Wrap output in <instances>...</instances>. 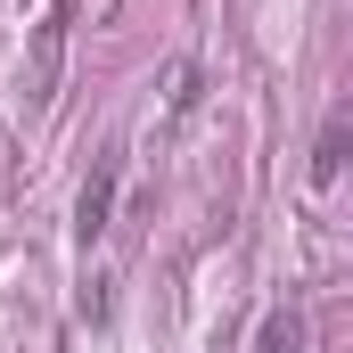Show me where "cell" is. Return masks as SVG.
<instances>
[{"mask_svg": "<svg viewBox=\"0 0 353 353\" xmlns=\"http://www.w3.org/2000/svg\"><path fill=\"white\" fill-rule=\"evenodd\" d=\"M115 181H123V165H115V148H107V157H99V173L83 181V205H74V230H83V239L107 230V214H115Z\"/></svg>", "mask_w": 353, "mask_h": 353, "instance_id": "1", "label": "cell"}, {"mask_svg": "<svg viewBox=\"0 0 353 353\" xmlns=\"http://www.w3.org/2000/svg\"><path fill=\"white\" fill-rule=\"evenodd\" d=\"M337 165H345V115H329V132H321V148H312V181L329 189V181H337Z\"/></svg>", "mask_w": 353, "mask_h": 353, "instance_id": "3", "label": "cell"}, {"mask_svg": "<svg viewBox=\"0 0 353 353\" xmlns=\"http://www.w3.org/2000/svg\"><path fill=\"white\" fill-rule=\"evenodd\" d=\"M197 83H205V74H197V58H181L173 74H165V99H173V107H197Z\"/></svg>", "mask_w": 353, "mask_h": 353, "instance_id": "5", "label": "cell"}, {"mask_svg": "<svg viewBox=\"0 0 353 353\" xmlns=\"http://www.w3.org/2000/svg\"><path fill=\"white\" fill-rule=\"evenodd\" d=\"M263 353H304V312H271L263 321Z\"/></svg>", "mask_w": 353, "mask_h": 353, "instance_id": "4", "label": "cell"}, {"mask_svg": "<svg viewBox=\"0 0 353 353\" xmlns=\"http://www.w3.org/2000/svg\"><path fill=\"white\" fill-rule=\"evenodd\" d=\"M58 58H66V0L50 8V25H41V50H33V99H50L58 90Z\"/></svg>", "mask_w": 353, "mask_h": 353, "instance_id": "2", "label": "cell"}]
</instances>
